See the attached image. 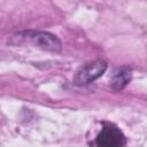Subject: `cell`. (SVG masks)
<instances>
[{
    "mask_svg": "<svg viewBox=\"0 0 147 147\" xmlns=\"http://www.w3.org/2000/svg\"><path fill=\"white\" fill-rule=\"evenodd\" d=\"M125 142V136L114 124H105L95 138L96 147H124Z\"/></svg>",
    "mask_w": 147,
    "mask_h": 147,
    "instance_id": "cell-1",
    "label": "cell"
},
{
    "mask_svg": "<svg viewBox=\"0 0 147 147\" xmlns=\"http://www.w3.org/2000/svg\"><path fill=\"white\" fill-rule=\"evenodd\" d=\"M107 69V63L103 61H94L82 67L75 75V83L78 85H87L103 75Z\"/></svg>",
    "mask_w": 147,
    "mask_h": 147,
    "instance_id": "cell-2",
    "label": "cell"
},
{
    "mask_svg": "<svg viewBox=\"0 0 147 147\" xmlns=\"http://www.w3.org/2000/svg\"><path fill=\"white\" fill-rule=\"evenodd\" d=\"M26 37L38 47H41L44 49L48 51H60L61 49V42L56 37L49 33L45 32H28Z\"/></svg>",
    "mask_w": 147,
    "mask_h": 147,
    "instance_id": "cell-3",
    "label": "cell"
},
{
    "mask_svg": "<svg viewBox=\"0 0 147 147\" xmlns=\"http://www.w3.org/2000/svg\"><path fill=\"white\" fill-rule=\"evenodd\" d=\"M131 79V72L126 69H118L114 72L111 78V86L115 90L123 88Z\"/></svg>",
    "mask_w": 147,
    "mask_h": 147,
    "instance_id": "cell-4",
    "label": "cell"
}]
</instances>
